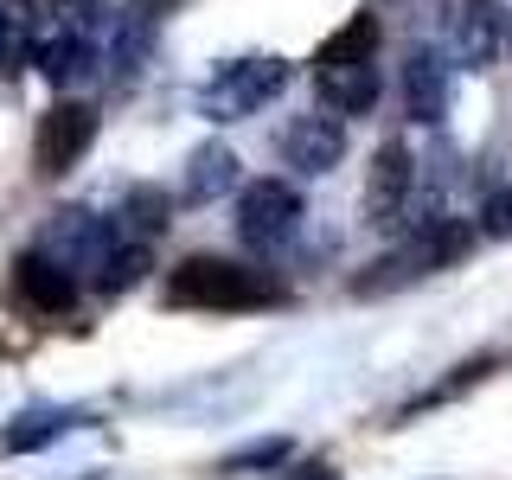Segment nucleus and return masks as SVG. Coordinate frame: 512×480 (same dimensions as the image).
<instances>
[{"mask_svg": "<svg viewBox=\"0 0 512 480\" xmlns=\"http://www.w3.org/2000/svg\"><path fill=\"white\" fill-rule=\"evenodd\" d=\"M7 301L26 314H71L77 308V276L45 250L13 256V276H7Z\"/></svg>", "mask_w": 512, "mask_h": 480, "instance_id": "6", "label": "nucleus"}, {"mask_svg": "<svg viewBox=\"0 0 512 480\" xmlns=\"http://www.w3.org/2000/svg\"><path fill=\"white\" fill-rule=\"evenodd\" d=\"M58 7H84V0H58Z\"/></svg>", "mask_w": 512, "mask_h": 480, "instance_id": "24", "label": "nucleus"}, {"mask_svg": "<svg viewBox=\"0 0 512 480\" xmlns=\"http://www.w3.org/2000/svg\"><path fill=\"white\" fill-rule=\"evenodd\" d=\"M90 141H96V109L77 103V96H58L39 116V135H32V173L39 180H64L90 154Z\"/></svg>", "mask_w": 512, "mask_h": 480, "instance_id": "4", "label": "nucleus"}, {"mask_svg": "<svg viewBox=\"0 0 512 480\" xmlns=\"http://www.w3.org/2000/svg\"><path fill=\"white\" fill-rule=\"evenodd\" d=\"M288 480H340V468H333V461H308V468H295Z\"/></svg>", "mask_w": 512, "mask_h": 480, "instance_id": "21", "label": "nucleus"}, {"mask_svg": "<svg viewBox=\"0 0 512 480\" xmlns=\"http://www.w3.org/2000/svg\"><path fill=\"white\" fill-rule=\"evenodd\" d=\"M276 461H288V442H282V436H276V442H256V448H237L224 468L237 474V468H276Z\"/></svg>", "mask_w": 512, "mask_h": 480, "instance_id": "20", "label": "nucleus"}, {"mask_svg": "<svg viewBox=\"0 0 512 480\" xmlns=\"http://www.w3.org/2000/svg\"><path fill=\"white\" fill-rule=\"evenodd\" d=\"M116 224L109 218H96V212H84V205H64V212H52V224H45V256H58L64 269H71L77 282L84 276H96V269H103V256L116 250Z\"/></svg>", "mask_w": 512, "mask_h": 480, "instance_id": "5", "label": "nucleus"}, {"mask_svg": "<svg viewBox=\"0 0 512 480\" xmlns=\"http://www.w3.org/2000/svg\"><path fill=\"white\" fill-rule=\"evenodd\" d=\"M506 52H512V13H506Z\"/></svg>", "mask_w": 512, "mask_h": 480, "instance_id": "23", "label": "nucleus"}, {"mask_svg": "<svg viewBox=\"0 0 512 480\" xmlns=\"http://www.w3.org/2000/svg\"><path fill=\"white\" fill-rule=\"evenodd\" d=\"M237 173H244L237 148H224V141H199V148L186 154L180 199L186 205H212V199H224V192H237Z\"/></svg>", "mask_w": 512, "mask_h": 480, "instance_id": "11", "label": "nucleus"}, {"mask_svg": "<svg viewBox=\"0 0 512 480\" xmlns=\"http://www.w3.org/2000/svg\"><path fill=\"white\" fill-rule=\"evenodd\" d=\"M167 218H173V192H160V186H135V192L122 199V224H116V231L148 244V237L167 231Z\"/></svg>", "mask_w": 512, "mask_h": 480, "instance_id": "16", "label": "nucleus"}, {"mask_svg": "<svg viewBox=\"0 0 512 480\" xmlns=\"http://www.w3.org/2000/svg\"><path fill=\"white\" fill-rule=\"evenodd\" d=\"M480 231L487 237H512V186H493L480 199Z\"/></svg>", "mask_w": 512, "mask_h": 480, "instance_id": "19", "label": "nucleus"}, {"mask_svg": "<svg viewBox=\"0 0 512 480\" xmlns=\"http://www.w3.org/2000/svg\"><path fill=\"white\" fill-rule=\"evenodd\" d=\"M410 180H416L410 148L404 141H384V148L372 154V180H365V224H391L397 212H404Z\"/></svg>", "mask_w": 512, "mask_h": 480, "instance_id": "9", "label": "nucleus"}, {"mask_svg": "<svg viewBox=\"0 0 512 480\" xmlns=\"http://www.w3.org/2000/svg\"><path fill=\"white\" fill-rule=\"evenodd\" d=\"M301 218H308V199H301L288 180H250L244 192H237V244L256 250V256H269V250H282V244H295V231H301Z\"/></svg>", "mask_w": 512, "mask_h": 480, "instance_id": "3", "label": "nucleus"}, {"mask_svg": "<svg viewBox=\"0 0 512 480\" xmlns=\"http://www.w3.org/2000/svg\"><path fill=\"white\" fill-rule=\"evenodd\" d=\"M39 52V13L32 0H0V71H26Z\"/></svg>", "mask_w": 512, "mask_h": 480, "instance_id": "14", "label": "nucleus"}, {"mask_svg": "<svg viewBox=\"0 0 512 480\" xmlns=\"http://www.w3.org/2000/svg\"><path fill=\"white\" fill-rule=\"evenodd\" d=\"M173 7H180V0H135V13H148V20H167Z\"/></svg>", "mask_w": 512, "mask_h": 480, "instance_id": "22", "label": "nucleus"}, {"mask_svg": "<svg viewBox=\"0 0 512 480\" xmlns=\"http://www.w3.org/2000/svg\"><path fill=\"white\" fill-rule=\"evenodd\" d=\"M276 154L301 173H333L346 160V116L320 109V116H288L276 128Z\"/></svg>", "mask_w": 512, "mask_h": 480, "instance_id": "7", "label": "nucleus"}, {"mask_svg": "<svg viewBox=\"0 0 512 480\" xmlns=\"http://www.w3.org/2000/svg\"><path fill=\"white\" fill-rule=\"evenodd\" d=\"M32 64H39V77L52 90H77V84L96 77L103 52H96V39H84V32H58V39H45L39 52H32Z\"/></svg>", "mask_w": 512, "mask_h": 480, "instance_id": "13", "label": "nucleus"}, {"mask_svg": "<svg viewBox=\"0 0 512 480\" xmlns=\"http://www.w3.org/2000/svg\"><path fill=\"white\" fill-rule=\"evenodd\" d=\"M141 276H148V244H141V237H116V250L103 256V269H96V288H103V295H122V288H135Z\"/></svg>", "mask_w": 512, "mask_h": 480, "instance_id": "18", "label": "nucleus"}, {"mask_svg": "<svg viewBox=\"0 0 512 480\" xmlns=\"http://www.w3.org/2000/svg\"><path fill=\"white\" fill-rule=\"evenodd\" d=\"M314 84H320V103H327V109H340V116H365V109L378 103L384 77H378V58H352V64H320Z\"/></svg>", "mask_w": 512, "mask_h": 480, "instance_id": "10", "label": "nucleus"}, {"mask_svg": "<svg viewBox=\"0 0 512 480\" xmlns=\"http://www.w3.org/2000/svg\"><path fill=\"white\" fill-rule=\"evenodd\" d=\"M448 52H455V64H468V71H487L506 52V7L500 0H461L455 26H448Z\"/></svg>", "mask_w": 512, "mask_h": 480, "instance_id": "8", "label": "nucleus"}, {"mask_svg": "<svg viewBox=\"0 0 512 480\" xmlns=\"http://www.w3.org/2000/svg\"><path fill=\"white\" fill-rule=\"evenodd\" d=\"M352 58H378V13H352V20L314 52V71L320 64H352Z\"/></svg>", "mask_w": 512, "mask_h": 480, "instance_id": "17", "label": "nucleus"}, {"mask_svg": "<svg viewBox=\"0 0 512 480\" xmlns=\"http://www.w3.org/2000/svg\"><path fill=\"white\" fill-rule=\"evenodd\" d=\"M404 109H410V122H429V128L448 116V64L429 45H416L404 58Z\"/></svg>", "mask_w": 512, "mask_h": 480, "instance_id": "12", "label": "nucleus"}, {"mask_svg": "<svg viewBox=\"0 0 512 480\" xmlns=\"http://www.w3.org/2000/svg\"><path fill=\"white\" fill-rule=\"evenodd\" d=\"M282 84H288V58H276V52L218 64L212 84L199 90V116H205V122H244V116H256L263 103H276Z\"/></svg>", "mask_w": 512, "mask_h": 480, "instance_id": "2", "label": "nucleus"}, {"mask_svg": "<svg viewBox=\"0 0 512 480\" xmlns=\"http://www.w3.org/2000/svg\"><path fill=\"white\" fill-rule=\"evenodd\" d=\"M167 301L237 314V308H269V301H282V282H269L263 269L237 263V256H186V263L173 269V282H167Z\"/></svg>", "mask_w": 512, "mask_h": 480, "instance_id": "1", "label": "nucleus"}, {"mask_svg": "<svg viewBox=\"0 0 512 480\" xmlns=\"http://www.w3.org/2000/svg\"><path fill=\"white\" fill-rule=\"evenodd\" d=\"M64 429H71V410H52V404H39V410H20L7 429H0V448H7V455H26V448H45V442H58Z\"/></svg>", "mask_w": 512, "mask_h": 480, "instance_id": "15", "label": "nucleus"}]
</instances>
